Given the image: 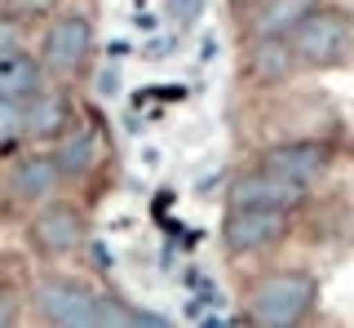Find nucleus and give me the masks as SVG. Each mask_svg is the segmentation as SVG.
Masks as SVG:
<instances>
[{"mask_svg": "<svg viewBox=\"0 0 354 328\" xmlns=\"http://www.w3.org/2000/svg\"><path fill=\"white\" fill-rule=\"evenodd\" d=\"M14 320H18V298L9 289H0V328H9Z\"/></svg>", "mask_w": 354, "mask_h": 328, "instance_id": "19", "label": "nucleus"}, {"mask_svg": "<svg viewBox=\"0 0 354 328\" xmlns=\"http://www.w3.org/2000/svg\"><path fill=\"white\" fill-rule=\"evenodd\" d=\"M306 200V187L279 178L270 169H257V173H243L230 187V209H279V213H292L297 204Z\"/></svg>", "mask_w": 354, "mask_h": 328, "instance_id": "7", "label": "nucleus"}, {"mask_svg": "<svg viewBox=\"0 0 354 328\" xmlns=\"http://www.w3.org/2000/svg\"><path fill=\"white\" fill-rule=\"evenodd\" d=\"M169 14L177 23H195V18L204 14V0H169Z\"/></svg>", "mask_w": 354, "mask_h": 328, "instance_id": "18", "label": "nucleus"}, {"mask_svg": "<svg viewBox=\"0 0 354 328\" xmlns=\"http://www.w3.org/2000/svg\"><path fill=\"white\" fill-rule=\"evenodd\" d=\"M44 62L27 49H5L0 53V98H14V102H27L44 89Z\"/></svg>", "mask_w": 354, "mask_h": 328, "instance_id": "10", "label": "nucleus"}, {"mask_svg": "<svg viewBox=\"0 0 354 328\" xmlns=\"http://www.w3.org/2000/svg\"><path fill=\"white\" fill-rule=\"evenodd\" d=\"M18 45H22V27H18V18L0 14V53H5V49H18Z\"/></svg>", "mask_w": 354, "mask_h": 328, "instance_id": "17", "label": "nucleus"}, {"mask_svg": "<svg viewBox=\"0 0 354 328\" xmlns=\"http://www.w3.org/2000/svg\"><path fill=\"white\" fill-rule=\"evenodd\" d=\"M18 138H27V107L14 98H0V151L14 147Z\"/></svg>", "mask_w": 354, "mask_h": 328, "instance_id": "15", "label": "nucleus"}, {"mask_svg": "<svg viewBox=\"0 0 354 328\" xmlns=\"http://www.w3.org/2000/svg\"><path fill=\"white\" fill-rule=\"evenodd\" d=\"M58 182H62V169L53 164V156H27V160L14 164V173H9L14 200H27V204L49 200V195L58 191Z\"/></svg>", "mask_w": 354, "mask_h": 328, "instance_id": "12", "label": "nucleus"}, {"mask_svg": "<svg viewBox=\"0 0 354 328\" xmlns=\"http://www.w3.org/2000/svg\"><path fill=\"white\" fill-rule=\"evenodd\" d=\"M257 45H261V53L252 62H257V71L266 80H283V75L297 67V53H292L288 40H257Z\"/></svg>", "mask_w": 354, "mask_h": 328, "instance_id": "14", "label": "nucleus"}, {"mask_svg": "<svg viewBox=\"0 0 354 328\" xmlns=\"http://www.w3.org/2000/svg\"><path fill=\"white\" fill-rule=\"evenodd\" d=\"M53 164L62 169V178H84V173L97 164V138H93V129H71L66 138H58Z\"/></svg>", "mask_w": 354, "mask_h": 328, "instance_id": "13", "label": "nucleus"}, {"mask_svg": "<svg viewBox=\"0 0 354 328\" xmlns=\"http://www.w3.org/2000/svg\"><path fill=\"white\" fill-rule=\"evenodd\" d=\"M27 138L36 142H53V138H66L75 125V111H71V98L62 89H40L36 98H27Z\"/></svg>", "mask_w": 354, "mask_h": 328, "instance_id": "9", "label": "nucleus"}, {"mask_svg": "<svg viewBox=\"0 0 354 328\" xmlns=\"http://www.w3.org/2000/svg\"><path fill=\"white\" fill-rule=\"evenodd\" d=\"M93 53V23L84 14H58L40 40V62L53 75H75Z\"/></svg>", "mask_w": 354, "mask_h": 328, "instance_id": "4", "label": "nucleus"}, {"mask_svg": "<svg viewBox=\"0 0 354 328\" xmlns=\"http://www.w3.org/2000/svg\"><path fill=\"white\" fill-rule=\"evenodd\" d=\"M84 231H88L84 213L75 209V204H44V209L31 217L27 239L44 257H62V253H71V248L84 244Z\"/></svg>", "mask_w": 354, "mask_h": 328, "instance_id": "6", "label": "nucleus"}, {"mask_svg": "<svg viewBox=\"0 0 354 328\" xmlns=\"http://www.w3.org/2000/svg\"><path fill=\"white\" fill-rule=\"evenodd\" d=\"M53 0H0V14H9V18H31V14H40V9H49Z\"/></svg>", "mask_w": 354, "mask_h": 328, "instance_id": "16", "label": "nucleus"}, {"mask_svg": "<svg viewBox=\"0 0 354 328\" xmlns=\"http://www.w3.org/2000/svg\"><path fill=\"white\" fill-rule=\"evenodd\" d=\"M319 5L324 0H266L257 14H252V36L257 40H288Z\"/></svg>", "mask_w": 354, "mask_h": 328, "instance_id": "11", "label": "nucleus"}, {"mask_svg": "<svg viewBox=\"0 0 354 328\" xmlns=\"http://www.w3.org/2000/svg\"><path fill=\"white\" fill-rule=\"evenodd\" d=\"M328 147L319 142H274V147L261 151V169L279 173V178L297 182V187H310L328 173Z\"/></svg>", "mask_w": 354, "mask_h": 328, "instance_id": "8", "label": "nucleus"}, {"mask_svg": "<svg viewBox=\"0 0 354 328\" xmlns=\"http://www.w3.org/2000/svg\"><path fill=\"white\" fill-rule=\"evenodd\" d=\"M319 302V284L306 271H274L252 284L248 293V320L261 328H292L301 324Z\"/></svg>", "mask_w": 354, "mask_h": 328, "instance_id": "2", "label": "nucleus"}, {"mask_svg": "<svg viewBox=\"0 0 354 328\" xmlns=\"http://www.w3.org/2000/svg\"><path fill=\"white\" fill-rule=\"evenodd\" d=\"M288 45L297 53V67H350L354 62V18L346 9L319 5L301 27L288 36Z\"/></svg>", "mask_w": 354, "mask_h": 328, "instance_id": "3", "label": "nucleus"}, {"mask_svg": "<svg viewBox=\"0 0 354 328\" xmlns=\"http://www.w3.org/2000/svg\"><path fill=\"white\" fill-rule=\"evenodd\" d=\"M235 5H243V0H235Z\"/></svg>", "mask_w": 354, "mask_h": 328, "instance_id": "20", "label": "nucleus"}, {"mask_svg": "<svg viewBox=\"0 0 354 328\" xmlns=\"http://www.w3.org/2000/svg\"><path fill=\"white\" fill-rule=\"evenodd\" d=\"M288 235V213L279 209H230L226 222H221V244L226 253H261V248L279 244Z\"/></svg>", "mask_w": 354, "mask_h": 328, "instance_id": "5", "label": "nucleus"}, {"mask_svg": "<svg viewBox=\"0 0 354 328\" xmlns=\"http://www.w3.org/2000/svg\"><path fill=\"white\" fill-rule=\"evenodd\" d=\"M31 306L53 328H124V324H151L160 328L164 315L155 311H129L115 298H102L93 284L71 275H40L31 284Z\"/></svg>", "mask_w": 354, "mask_h": 328, "instance_id": "1", "label": "nucleus"}]
</instances>
